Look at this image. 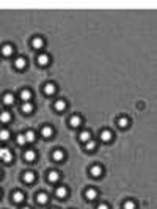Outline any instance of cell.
<instances>
[{
	"mask_svg": "<svg viewBox=\"0 0 157 209\" xmlns=\"http://www.w3.org/2000/svg\"><path fill=\"white\" fill-rule=\"evenodd\" d=\"M36 61H38V65H39V66H47V65L50 63V57H49L47 54H41V55L38 57V60H36Z\"/></svg>",
	"mask_w": 157,
	"mask_h": 209,
	"instance_id": "cell-7",
	"label": "cell"
},
{
	"mask_svg": "<svg viewBox=\"0 0 157 209\" xmlns=\"http://www.w3.org/2000/svg\"><path fill=\"white\" fill-rule=\"evenodd\" d=\"M69 124H71L72 128H79V126L82 124V118H80L79 115H72V117L69 118Z\"/></svg>",
	"mask_w": 157,
	"mask_h": 209,
	"instance_id": "cell-13",
	"label": "cell"
},
{
	"mask_svg": "<svg viewBox=\"0 0 157 209\" xmlns=\"http://www.w3.org/2000/svg\"><path fill=\"white\" fill-rule=\"evenodd\" d=\"M36 201H38L39 204H46V203L49 201V196H47V193H39V195L36 196Z\"/></svg>",
	"mask_w": 157,
	"mask_h": 209,
	"instance_id": "cell-24",
	"label": "cell"
},
{
	"mask_svg": "<svg viewBox=\"0 0 157 209\" xmlns=\"http://www.w3.org/2000/svg\"><path fill=\"white\" fill-rule=\"evenodd\" d=\"M54 107H55L57 112H63V110L66 109V101H65V99H58V101H55Z\"/></svg>",
	"mask_w": 157,
	"mask_h": 209,
	"instance_id": "cell-12",
	"label": "cell"
},
{
	"mask_svg": "<svg viewBox=\"0 0 157 209\" xmlns=\"http://www.w3.org/2000/svg\"><path fill=\"white\" fill-rule=\"evenodd\" d=\"M52 157H54V160L61 162V160L65 159V151H63V149H55L54 154H52Z\"/></svg>",
	"mask_w": 157,
	"mask_h": 209,
	"instance_id": "cell-15",
	"label": "cell"
},
{
	"mask_svg": "<svg viewBox=\"0 0 157 209\" xmlns=\"http://www.w3.org/2000/svg\"><path fill=\"white\" fill-rule=\"evenodd\" d=\"M55 195H57V198H66V196H68V189H66L65 185H60V187L55 190Z\"/></svg>",
	"mask_w": 157,
	"mask_h": 209,
	"instance_id": "cell-14",
	"label": "cell"
},
{
	"mask_svg": "<svg viewBox=\"0 0 157 209\" xmlns=\"http://www.w3.org/2000/svg\"><path fill=\"white\" fill-rule=\"evenodd\" d=\"M24 135H25V140H27V142H35V140H36V135H35L33 131H27Z\"/></svg>",
	"mask_w": 157,
	"mask_h": 209,
	"instance_id": "cell-27",
	"label": "cell"
},
{
	"mask_svg": "<svg viewBox=\"0 0 157 209\" xmlns=\"http://www.w3.org/2000/svg\"><path fill=\"white\" fill-rule=\"evenodd\" d=\"M16 143H18L19 146H24V145L27 143V140H25V135H24V134H19V135L16 137Z\"/></svg>",
	"mask_w": 157,
	"mask_h": 209,
	"instance_id": "cell-28",
	"label": "cell"
},
{
	"mask_svg": "<svg viewBox=\"0 0 157 209\" xmlns=\"http://www.w3.org/2000/svg\"><path fill=\"white\" fill-rule=\"evenodd\" d=\"M43 46H44V39L41 38V36H35L33 39H32V47L33 49H43Z\"/></svg>",
	"mask_w": 157,
	"mask_h": 209,
	"instance_id": "cell-4",
	"label": "cell"
},
{
	"mask_svg": "<svg viewBox=\"0 0 157 209\" xmlns=\"http://www.w3.org/2000/svg\"><path fill=\"white\" fill-rule=\"evenodd\" d=\"M118 126H119L121 129H126V128L129 126V118H127V117H119V118H118Z\"/></svg>",
	"mask_w": 157,
	"mask_h": 209,
	"instance_id": "cell-22",
	"label": "cell"
},
{
	"mask_svg": "<svg viewBox=\"0 0 157 209\" xmlns=\"http://www.w3.org/2000/svg\"><path fill=\"white\" fill-rule=\"evenodd\" d=\"M96 148V142L94 140H88V142H85V151H93Z\"/></svg>",
	"mask_w": 157,
	"mask_h": 209,
	"instance_id": "cell-25",
	"label": "cell"
},
{
	"mask_svg": "<svg viewBox=\"0 0 157 209\" xmlns=\"http://www.w3.org/2000/svg\"><path fill=\"white\" fill-rule=\"evenodd\" d=\"M102 167L101 165H93L91 167V170H90V173H91V176L93 178H99V176H102Z\"/></svg>",
	"mask_w": 157,
	"mask_h": 209,
	"instance_id": "cell-9",
	"label": "cell"
},
{
	"mask_svg": "<svg viewBox=\"0 0 157 209\" xmlns=\"http://www.w3.org/2000/svg\"><path fill=\"white\" fill-rule=\"evenodd\" d=\"M22 209H30V207H22Z\"/></svg>",
	"mask_w": 157,
	"mask_h": 209,
	"instance_id": "cell-32",
	"label": "cell"
},
{
	"mask_svg": "<svg viewBox=\"0 0 157 209\" xmlns=\"http://www.w3.org/2000/svg\"><path fill=\"white\" fill-rule=\"evenodd\" d=\"M19 96H21V99H22L24 102H25V101H30V97H32V91L27 90V88H24V90H21Z\"/></svg>",
	"mask_w": 157,
	"mask_h": 209,
	"instance_id": "cell-18",
	"label": "cell"
},
{
	"mask_svg": "<svg viewBox=\"0 0 157 209\" xmlns=\"http://www.w3.org/2000/svg\"><path fill=\"white\" fill-rule=\"evenodd\" d=\"M25 66H27V60H25L24 57H18V58L14 60V68H16V69L22 71V69H25Z\"/></svg>",
	"mask_w": 157,
	"mask_h": 209,
	"instance_id": "cell-2",
	"label": "cell"
},
{
	"mask_svg": "<svg viewBox=\"0 0 157 209\" xmlns=\"http://www.w3.org/2000/svg\"><path fill=\"white\" fill-rule=\"evenodd\" d=\"M123 209H135V201H132V200H127V201H124V204H123Z\"/></svg>",
	"mask_w": 157,
	"mask_h": 209,
	"instance_id": "cell-30",
	"label": "cell"
},
{
	"mask_svg": "<svg viewBox=\"0 0 157 209\" xmlns=\"http://www.w3.org/2000/svg\"><path fill=\"white\" fill-rule=\"evenodd\" d=\"M96 196H97V190H96V189L90 187V189H86V190H85V198H86V200H90V201H91V200H94Z\"/></svg>",
	"mask_w": 157,
	"mask_h": 209,
	"instance_id": "cell-11",
	"label": "cell"
},
{
	"mask_svg": "<svg viewBox=\"0 0 157 209\" xmlns=\"http://www.w3.org/2000/svg\"><path fill=\"white\" fill-rule=\"evenodd\" d=\"M41 135H43V138H50V137L54 135V129H52V126H49V124L43 126V129H41Z\"/></svg>",
	"mask_w": 157,
	"mask_h": 209,
	"instance_id": "cell-3",
	"label": "cell"
},
{
	"mask_svg": "<svg viewBox=\"0 0 157 209\" xmlns=\"http://www.w3.org/2000/svg\"><path fill=\"white\" fill-rule=\"evenodd\" d=\"M21 112L25 113V115H29V113L33 112V106H32V102H30V101H25V102L22 104V106H21Z\"/></svg>",
	"mask_w": 157,
	"mask_h": 209,
	"instance_id": "cell-5",
	"label": "cell"
},
{
	"mask_svg": "<svg viewBox=\"0 0 157 209\" xmlns=\"http://www.w3.org/2000/svg\"><path fill=\"white\" fill-rule=\"evenodd\" d=\"M52 209H57V207H52Z\"/></svg>",
	"mask_w": 157,
	"mask_h": 209,
	"instance_id": "cell-33",
	"label": "cell"
},
{
	"mask_svg": "<svg viewBox=\"0 0 157 209\" xmlns=\"http://www.w3.org/2000/svg\"><path fill=\"white\" fill-rule=\"evenodd\" d=\"M3 104L5 106H13L14 104V94L13 93H5L3 94Z\"/></svg>",
	"mask_w": 157,
	"mask_h": 209,
	"instance_id": "cell-10",
	"label": "cell"
},
{
	"mask_svg": "<svg viewBox=\"0 0 157 209\" xmlns=\"http://www.w3.org/2000/svg\"><path fill=\"white\" fill-rule=\"evenodd\" d=\"M0 160H3L5 164H10V162L13 160V154H11V151L7 149V148H0Z\"/></svg>",
	"mask_w": 157,
	"mask_h": 209,
	"instance_id": "cell-1",
	"label": "cell"
},
{
	"mask_svg": "<svg viewBox=\"0 0 157 209\" xmlns=\"http://www.w3.org/2000/svg\"><path fill=\"white\" fill-rule=\"evenodd\" d=\"M47 179H49V182H57L60 179V173L55 171V170H52V171L47 173Z\"/></svg>",
	"mask_w": 157,
	"mask_h": 209,
	"instance_id": "cell-17",
	"label": "cell"
},
{
	"mask_svg": "<svg viewBox=\"0 0 157 209\" xmlns=\"http://www.w3.org/2000/svg\"><path fill=\"white\" fill-rule=\"evenodd\" d=\"M96 209H108V206H107L105 203H101V204H99V206H97Z\"/></svg>",
	"mask_w": 157,
	"mask_h": 209,
	"instance_id": "cell-31",
	"label": "cell"
},
{
	"mask_svg": "<svg viewBox=\"0 0 157 209\" xmlns=\"http://www.w3.org/2000/svg\"><path fill=\"white\" fill-rule=\"evenodd\" d=\"M112 137H113V134H112L110 131H102V132H101V140H102V142H105V143H107V142H110V140H112Z\"/></svg>",
	"mask_w": 157,
	"mask_h": 209,
	"instance_id": "cell-23",
	"label": "cell"
},
{
	"mask_svg": "<svg viewBox=\"0 0 157 209\" xmlns=\"http://www.w3.org/2000/svg\"><path fill=\"white\" fill-rule=\"evenodd\" d=\"M13 201H14V203H22V201H24V193H22V192H14Z\"/></svg>",
	"mask_w": 157,
	"mask_h": 209,
	"instance_id": "cell-26",
	"label": "cell"
},
{
	"mask_svg": "<svg viewBox=\"0 0 157 209\" xmlns=\"http://www.w3.org/2000/svg\"><path fill=\"white\" fill-rule=\"evenodd\" d=\"M0 140L5 142V140H10V131L3 129V131H0Z\"/></svg>",
	"mask_w": 157,
	"mask_h": 209,
	"instance_id": "cell-29",
	"label": "cell"
},
{
	"mask_svg": "<svg viewBox=\"0 0 157 209\" xmlns=\"http://www.w3.org/2000/svg\"><path fill=\"white\" fill-rule=\"evenodd\" d=\"M0 121H2V123H10L11 121V113L3 110L2 113H0Z\"/></svg>",
	"mask_w": 157,
	"mask_h": 209,
	"instance_id": "cell-21",
	"label": "cell"
},
{
	"mask_svg": "<svg viewBox=\"0 0 157 209\" xmlns=\"http://www.w3.org/2000/svg\"><path fill=\"white\" fill-rule=\"evenodd\" d=\"M55 91H57L55 83H46L44 85V94L46 96H52V94H55Z\"/></svg>",
	"mask_w": 157,
	"mask_h": 209,
	"instance_id": "cell-8",
	"label": "cell"
},
{
	"mask_svg": "<svg viewBox=\"0 0 157 209\" xmlns=\"http://www.w3.org/2000/svg\"><path fill=\"white\" fill-rule=\"evenodd\" d=\"M22 179H24L27 184H32V182L35 181V173H33V171H25V173L22 175Z\"/></svg>",
	"mask_w": 157,
	"mask_h": 209,
	"instance_id": "cell-16",
	"label": "cell"
},
{
	"mask_svg": "<svg viewBox=\"0 0 157 209\" xmlns=\"http://www.w3.org/2000/svg\"><path fill=\"white\" fill-rule=\"evenodd\" d=\"M24 157H25V160H27V162H33V160L36 159V153H35L33 149H27V151H25V154H24Z\"/></svg>",
	"mask_w": 157,
	"mask_h": 209,
	"instance_id": "cell-20",
	"label": "cell"
},
{
	"mask_svg": "<svg viewBox=\"0 0 157 209\" xmlns=\"http://www.w3.org/2000/svg\"><path fill=\"white\" fill-rule=\"evenodd\" d=\"M90 138H91V132H90V131H82V132L79 134V140H80L82 143L88 142Z\"/></svg>",
	"mask_w": 157,
	"mask_h": 209,
	"instance_id": "cell-19",
	"label": "cell"
},
{
	"mask_svg": "<svg viewBox=\"0 0 157 209\" xmlns=\"http://www.w3.org/2000/svg\"><path fill=\"white\" fill-rule=\"evenodd\" d=\"M13 54H14V47H13L11 44L2 46V55H3V57H11Z\"/></svg>",
	"mask_w": 157,
	"mask_h": 209,
	"instance_id": "cell-6",
	"label": "cell"
}]
</instances>
